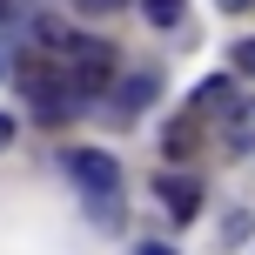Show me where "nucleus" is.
I'll return each instance as SVG.
<instances>
[{
	"label": "nucleus",
	"mask_w": 255,
	"mask_h": 255,
	"mask_svg": "<svg viewBox=\"0 0 255 255\" xmlns=\"http://www.w3.org/2000/svg\"><path fill=\"white\" fill-rule=\"evenodd\" d=\"M67 175H74V188L94 202V222H108V229H115V222H121V168H115V154L74 148V154H67Z\"/></svg>",
	"instance_id": "2"
},
{
	"label": "nucleus",
	"mask_w": 255,
	"mask_h": 255,
	"mask_svg": "<svg viewBox=\"0 0 255 255\" xmlns=\"http://www.w3.org/2000/svg\"><path fill=\"white\" fill-rule=\"evenodd\" d=\"M195 148V115L188 121H175V128H168V154H188Z\"/></svg>",
	"instance_id": "9"
},
{
	"label": "nucleus",
	"mask_w": 255,
	"mask_h": 255,
	"mask_svg": "<svg viewBox=\"0 0 255 255\" xmlns=\"http://www.w3.org/2000/svg\"><path fill=\"white\" fill-rule=\"evenodd\" d=\"M7 141H13V121H7V115H0V148H7Z\"/></svg>",
	"instance_id": "13"
},
{
	"label": "nucleus",
	"mask_w": 255,
	"mask_h": 255,
	"mask_svg": "<svg viewBox=\"0 0 255 255\" xmlns=\"http://www.w3.org/2000/svg\"><path fill=\"white\" fill-rule=\"evenodd\" d=\"M54 67L67 74V88L81 94V101H94V94H108V81H115V47L108 40H88V34H61L54 40Z\"/></svg>",
	"instance_id": "1"
},
{
	"label": "nucleus",
	"mask_w": 255,
	"mask_h": 255,
	"mask_svg": "<svg viewBox=\"0 0 255 255\" xmlns=\"http://www.w3.org/2000/svg\"><path fill=\"white\" fill-rule=\"evenodd\" d=\"M154 94H161V74H134V81H121V88H115V108H121V115H141Z\"/></svg>",
	"instance_id": "6"
},
{
	"label": "nucleus",
	"mask_w": 255,
	"mask_h": 255,
	"mask_svg": "<svg viewBox=\"0 0 255 255\" xmlns=\"http://www.w3.org/2000/svg\"><path fill=\"white\" fill-rule=\"evenodd\" d=\"M7 13H13V0H0V20H7Z\"/></svg>",
	"instance_id": "15"
},
{
	"label": "nucleus",
	"mask_w": 255,
	"mask_h": 255,
	"mask_svg": "<svg viewBox=\"0 0 255 255\" xmlns=\"http://www.w3.org/2000/svg\"><path fill=\"white\" fill-rule=\"evenodd\" d=\"M141 13L154 27H181V0H141Z\"/></svg>",
	"instance_id": "8"
},
{
	"label": "nucleus",
	"mask_w": 255,
	"mask_h": 255,
	"mask_svg": "<svg viewBox=\"0 0 255 255\" xmlns=\"http://www.w3.org/2000/svg\"><path fill=\"white\" fill-rule=\"evenodd\" d=\"M235 74H249V81H255V40H242V47H235Z\"/></svg>",
	"instance_id": "11"
},
{
	"label": "nucleus",
	"mask_w": 255,
	"mask_h": 255,
	"mask_svg": "<svg viewBox=\"0 0 255 255\" xmlns=\"http://www.w3.org/2000/svg\"><path fill=\"white\" fill-rule=\"evenodd\" d=\"M215 7H229V13H235V7H255V0H215Z\"/></svg>",
	"instance_id": "14"
},
{
	"label": "nucleus",
	"mask_w": 255,
	"mask_h": 255,
	"mask_svg": "<svg viewBox=\"0 0 255 255\" xmlns=\"http://www.w3.org/2000/svg\"><path fill=\"white\" fill-rule=\"evenodd\" d=\"M229 108V81H202L195 88V115H222Z\"/></svg>",
	"instance_id": "7"
},
{
	"label": "nucleus",
	"mask_w": 255,
	"mask_h": 255,
	"mask_svg": "<svg viewBox=\"0 0 255 255\" xmlns=\"http://www.w3.org/2000/svg\"><path fill=\"white\" fill-rule=\"evenodd\" d=\"M154 195H161V208L175 222H195V208H202V181L195 175H154Z\"/></svg>",
	"instance_id": "4"
},
{
	"label": "nucleus",
	"mask_w": 255,
	"mask_h": 255,
	"mask_svg": "<svg viewBox=\"0 0 255 255\" xmlns=\"http://www.w3.org/2000/svg\"><path fill=\"white\" fill-rule=\"evenodd\" d=\"M74 7H81V13H88V20H101V13H121V7H128V0H74Z\"/></svg>",
	"instance_id": "10"
},
{
	"label": "nucleus",
	"mask_w": 255,
	"mask_h": 255,
	"mask_svg": "<svg viewBox=\"0 0 255 255\" xmlns=\"http://www.w3.org/2000/svg\"><path fill=\"white\" fill-rule=\"evenodd\" d=\"M20 94H27V108H34V121H47V128L81 108V94L67 88V74L54 61H20Z\"/></svg>",
	"instance_id": "3"
},
{
	"label": "nucleus",
	"mask_w": 255,
	"mask_h": 255,
	"mask_svg": "<svg viewBox=\"0 0 255 255\" xmlns=\"http://www.w3.org/2000/svg\"><path fill=\"white\" fill-rule=\"evenodd\" d=\"M134 255H175V249H161V242H141V249H134Z\"/></svg>",
	"instance_id": "12"
},
{
	"label": "nucleus",
	"mask_w": 255,
	"mask_h": 255,
	"mask_svg": "<svg viewBox=\"0 0 255 255\" xmlns=\"http://www.w3.org/2000/svg\"><path fill=\"white\" fill-rule=\"evenodd\" d=\"M222 141H229L235 154H249V148H255V101H242V108H222Z\"/></svg>",
	"instance_id": "5"
}]
</instances>
